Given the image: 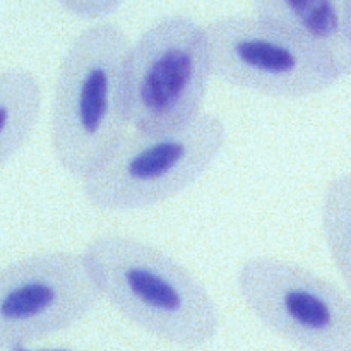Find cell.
Here are the masks:
<instances>
[{
	"instance_id": "obj_1",
	"label": "cell",
	"mask_w": 351,
	"mask_h": 351,
	"mask_svg": "<svg viewBox=\"0 0 351 351\" xmlns=\"http://www.w3.org/2000/svg\"><path fill=\"white\" fill-rule=\"evenodd\" d=\"M96 288L123 319L180 348L216 338L219 307L194 273L160 247L119 232L93 237L84 249Z\"/></svg>"
},
{
	"instance_id": "obj_2",
	"label": "cell",
	"mask_w": 351,
	"mask_h": 351,
	"mask_svg": "<svg viewBox=\"0 0 351 351\" xmlns=\"http://www.w3.org/2000/svg\"><path fill=\"white\" fill-rule=\"evenodd\" d=\"M129 48L127 34L101 21L75 34L58 65L50 108L51 151L79 182L129 132Z\"/></svg>"
},
{
	"instance_id": "obj_3",
	"label": "cell",
	"mask_w": 351,
	"mask_h": 351,
	"mask_svg": "<svg viewBox=\"0 0 351 351\" xmlns=\"http://www.w3.org/2000/svg\"><path fill=\"white\" fill-rule=\"evenodd\" d=\"M225 143L226 125L206 112L158 132L134 129L82 178V192L99 211L149 209L195 184Z\"/></svg>"
},
{
	"instance_id": "obj_4",
	"label": "cell",
	"mask_w": 351,
	"mask_h": 351,
	"mask_svg": "<svg viewBox=\"0 0 351 351\" xmlns=\"http://www.w3.org/2000/svg\"><path fill=\"white\" fill-rule=\"evenodd\" d=\"M213 75L208 31L187 16H167L130 43L127 117L144 132L171 129L201 113Z\"/></svg>"
},
{
	"instance_id": "obj_5",
	"label": "cell",
	"mask_w": 351,
	"mask_h": 351,
	"mask_svg": "<svg viewBox=\"0 0 351 351\" xmlns=\"http://www.w3.org/2000/svg\"><path fill=\"white\" fill-rule=\"evenodd\" d=\"M250 314L298 350L351 351V295L280 256H254L237 273Z\"/></svg>"
},
{
	"instance_id": "obj_6",
	"label": "cell",
	"mask_w": 351,
	"mask_h": 351,
	"mask_svg": "<svg viewBox=\"0 0 351 351\" xmlns=\"http://www.w3.org/2000/svg\"><path fill=\"white\" fill-rule=\"evenodd\" d=\"M213 74L271 98L319 95L341 79L307 43L259 16H225L206 26Z\"/></svg>"
},
{
	"instance_id": "obj_7",
	"label": "cell",
	"mask_w": 351,
	"mask_h": 351,
	"mask_svg": "<svg viewBox=\"0 0 351 351\" xmlns=\"http://www.w3.org/2000/svg\"><path fill=\"white\" fill-rule=\"evenodd\" d=\"M101 298L84 254L50 250L0 267V350L26 348L88 317Z\"/></svg>"
},
{
	"instance_id": "obj_8",
	"label": "cell",
	"mask_w": 351,
	"mask_h": 351,
	"mask_svg": "<svg viewBox=\"0 0 351 351\" xmlns=\"http://www.w3.org/2000/svg\"><path fill=\"white\" fill-rule=\"evenodd\" d=\"M252 9L317 51L339 79L351 74L348 0H252Z\"/></svg>"
},
{
	"instance_id": "obj_9",
	"label": "cell",
	"mask_w": 351,
	"mask_h": 351,
	"mask_svg": "<svg viewBox=\"0 0 351 351\" xmlns=\"http://www.w3.org/2000/svg\"><path fill=\"white\" fill-rule=\"evenodd\" d=\"M43 105V88L33 71L0 69V170L34 132Z\"/></svg>"
},
{
	"instance_id": "obj_10",
	"label": "cell",
	"mask_w": 351,
	"mask_h": 351,
	"mask_svg": "<svg viewBox=\"0 0 351 351\" xmlns=\"http://www.w3.org/2000/svg\"><path fill=\"white\" fill-rule=\"evenodd\" d=\"M321 226L329 257L351 295V173L338 175L326 185Z\"/></svg>"
},
{
	"instance_id": "obj_11",
	"label": "cell",
	"mask_w": 351,
	"mask_h": 351,
	"mask_svg": "<svg viewBox=\"0 0 351 351\" xmlns=\"http://www.w3.org/2000/svg\"><path fill=\"white\" fill-rule=\"evenodd\" d=\"M72 16L86 21H101L119 10L123 0H57Z\"/></svg>"
},
{
	"instance_id": "obj_12",
	"label": "cell",
	"mask_w": 351,
	"mask_h": 351,
	"mask_svg": "<svg viewBox=\"0 0 351 351\" xmlns=\"http://www.w3.org/2000/svg\"><path fill=\"white\" fill-rule=\"evenodd\" d=\"M348 26H350V34H351V0H348Z\"/></svg>"
}]
</instances>
